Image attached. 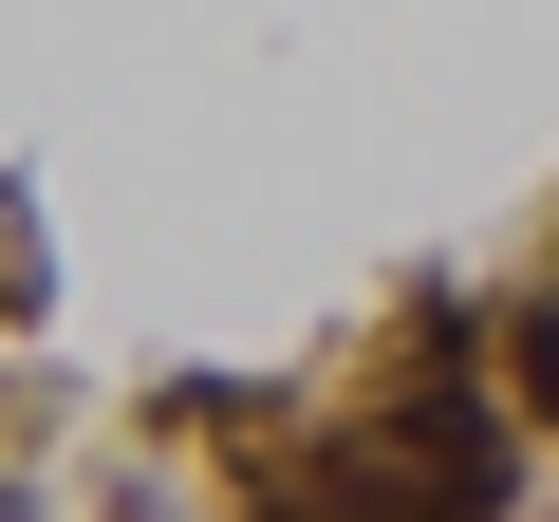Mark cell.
<instances>
[{"instance_id": "obj_1", "label": "cell", "mask_w": 559, "mask_h": 522, "mask_svg": "<svg viewBox=\"0 0 559 522\" xmlns=\"http://www.w3.org/2000/svg\"><path fill=\"white\" fill-rule=\"evenodd\" d=\"M522 392H540V411H559V318H522Z\"/></svg>"}, {"instance_id": "obj_2", "label": "cell", "mask_w": 559, "mask_h": 522, "mask_svg": "<svg viewBox=\"0 0 559 522\" xmlns=\"http://www.w3.org/2000/svg\"><path fill=\"white\" fill-rule=\"evenodd\" d=\"M0 522H38V503H0Z\"/></svg>"}]
</instances>
